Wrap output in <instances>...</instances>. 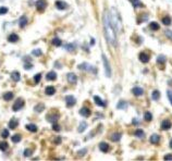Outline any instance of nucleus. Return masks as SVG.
<instances>
[{
  "label": "nucleus",
  "instance_id": "43",
  "mask_svg": "<svg viewBox=\"0 0 172 161\" xmlns=\"http://www.w3.org/2000/svg\"><path fill=\"white\" fill-rule=\"evenodd\" d=\"M7 12H8V8H5V7L0 8V15H3V14H5Z\"/></svg>",
  "mask_w": 172,
  "mask_h": 161
},
{
  "label": "nucleus",
  "instance_id": "31",
  "mask_svg": "<svg viewBox=\"0 0 172 161\" xmlns=\"http://www.w3.org/2000/svg\"><path fill=\"white\" fill-rule=\"evenodd\" d=\"M132 4H133V7L137 8V7H143V3L140 1V0H131Z\"/></svg>",
  "mask_w": 172,
  "mask_h": 161
},
{
  "label": "nucleus",
  "instance_id": "16",
  "mask_svg": "<svg viewBox=\"0 0 172 161\" xmlns=\"http://www.w3.org/2000/svg\"><path fill=\"white\" fill-rule=\"evenodd\" d=\"M94 100H95V103L97 106H99V107H105L106 106V103L102 101V99L99 96H94Z\"/></svg>",
  "mask_w": 172,
  "mask_h": 161
},
{
  "label": "nucleus",
  "instance_id": "5",
  "mask_svg": "<svg viewBox=\"0 0 172 161\" xmlns=\"http://www.w3.org/2000/svg\"><path fill=\"white\" fill-rule=\"evenodd\" d=\"M46 118H47L48 121L53 124V123H57V121L59 120V114L58 113H49Z\"/></svg>",
  "mask_w": 172,
  "mask_h": 161
},
{
  "label": "nucleus",
  "instance_id": "40",
  "mask_svg": "<svg viewBox=\"0 0 172 161\" xmlns=\"http://www.w3.org/2000/svg\"><path fill=\"white\" fill-rule=\"evenodd\" d=\"M40 79H41V74H40V73L36 74L35 77H34V82L36 83V84H38V83H39V80H40Z\"/></svg>",
  "mask_w": 172,
  "mask_h": 161
},
{
  "label": "nucleus",
  "instance_id": "11",
  "mask_svg": "<svg viewBox=\"0 0 172 161\" xmlns=\"http://www.w3.org/2000/svg\"><path fill=\"white\" fill-rule=\"evenodd\" d=\"M99 149L102 151V153H108L110 150V146L107 144V143H100L99 144Z\"/></svg>",
  "mask_w": 172,
  "mask_h": 161
},
{
  "label": "nucleus",
  "instance_id": "28",
  "mask_svg": "<svg viewBox=\"0 0 172 161\" xmlns=\"http://www.w3.org/2000/svg\"><path fill=\"white\" fill-rule=\"evenodd\" d=\"M149 27H150L152 31H158V29H159V24H158V23H156V22H152L149 24Z\"/></svg>",
  "mask_w": 172,
  "mask_h": 161
},
{
  "label": "nucleus",
  "instance_id": "14",
  "mask_svg": "<svg viewBox=\"0 0 172 161\" xmlns=\"http://www.w3.org/2000/svg\"><path fill=\"white\" fill-rule=\"evenodd\" d=\"M132 93H133L135 96H142V95L144 94V90H143V88H141V87H134L132 89Z\"/></svg>",
  "mask_w": 172,
  "mask_h": 161
},
{
  "label": "nucleus",
  "instance_id": "2",
  "mask_svg": "<svg viewBox=\"0 0 172 161\" xmlns=\"http://www.w3.org/2000/svg\"><path fill=\"white\" fill-rule=\"evenodd\" d=\"M102 63H104V67H105V72H106V75H107L108 77L111 76V68H110V63L109 61H108L107 57H106L105 55H102Z\"/></svg>",
  "mask_w": 172,
  "mask_h": 161
},
{
  "label": "nucleus",
  "instance_id": "37",
  "mask_svg": "<svg viewBox=\"0 0 172 161\" xmlns=\"http://www.w3.org/2000/svg\"><path fill=\"white\" fill-rule=\"evenodd\" d=\"M144 118H145V120L146 121H152L153 120V115H152V113L150 112H145Z\"/></svg>",
  "mask_w": 172,
  "mask_h": 161
},
{
  "label": "nucleus",
  "instance_id": "25",
  "mask_svg": "<svg viewBox=\"0 0 172 161\" xmlns=\"http://www.w3.org/2000/svg\"><path fill=\"white\" fill-rule=\"evenodd\" d=\"M13 97H14V95H13V93H11V91H8V93H5V94L3 95V99H4L5 101L12 100V99H13Z\"/></svg>",
  "mask_w": 172,
  "mask_h": 161
},
{
  "label": "nucleus",
  "instance_id": "17",
  "mask_svg": "<svg viewBox=\"0 0 172 161\" xmlns=\"http://www.w3.org/2000/svg\"><path fill=\"white\" fill-rule=\"evenodd\" d=\"M78 69H81V70H86V71H94V69L92 68V65L87 64V63H82L78 65Z\"/></svg>",
  "mask_w": 172,
  "mask_h": 161
},
{
  "label": "nucleus",
  "instance_id": "8",
  "mask_svg": "<svg viewBox=\"0 0 172 161\" xmlns=\"http://www.w3.org/2000/svg\"><path fill=\"white\" fill-rule=\"evenodd\" d=\"M80 114L82 115V117L84 118H88L90 114H92V111L89 110V108H86V107H84V108H82L80 110Z\"/></svg>",
  "mask_w": 172,
  "mask_h": 161
},
{
  "label": "nucleus",
  "instance_id": "6",
  "mask_svg": "<svg viewBox=\"0 0 172 161\" xmlns=\"http://www.w3.org/2000/svg\"><path fill=\"white\" fill-rule=\"evenodd\" d=\"M65 101H67L68 107H73L75 103H76V99H75V97L72 96V95H69V96L65 97Z\"/></svg>",
  "mask_w": 172,
  "mask_h": 161
},
{
  "label": "nucleus",
  "instance_id": "29",
  "mask_svg": "<svg viewBox=\"0 0 172 161\" xmlns=\"http://www.w3.org/2000/svg\"><path fill=\"white\" fill-rule=\"evenodd\" d=\"M44 108H45V106L43 105V103H38V105H36L34 107V110L36 112H41L44 110Z\"/></svg>",
  "mask_w": 172,
  "mask_h": 161
},
{
  "label": "nucleus",
  "instance_id": "47",
  "mask_svg": "<svg viewBox=\"0 0 172 161\" xmlns=\"http://www.w3.org/2000/svg\"><path fill=\"white\" fill-rule=\"evenodd\" d=\"M167 96H168V99L170 100V102H171V105H172V91L171 90H168L167 91Z\"/></svg>",
  "mask_w": 172,
  "mask_h": 161
},
{
  "label": "nucleus",
  "instance_id": "42",
  "mask_svg": "<svg viewBox=\"0 0 172 161\" xmlns=\"http://www.w3.org/2000/svg\"><path fill=\"white\" fill-rule=\"evenodd\" d=\"M74 48H75V45H73V44L65 45V49H67V50H70V51H72Z\"/></svg>",
  "mask_w": 172,
  "mask_h": 161
},
{
  "label": "nucleus",
  "instance_id": "41",
  "mask_svg": "<svg viewBox=\"0 0 172 161\" xmlns=\"http://www.w3.org/2000/svg\"><path fill=\"white\" fill-rule=\"evenodd\" d=\"M86 153H87V149H86V148H84V149H82V150L77 151V156H78V157H83Z\"/></svg>",
  "mask_w": 172,
  "mask_h": 161
},
{
  "label": "nucleus",
  "instance_id": "7",
  "mask_svg": "<svg viewBox=\"0 0 172 161\" xmlns=\"http://www.w3.org/2000/svg\"><path fill=\"white\" fill-rule=\"evenodd\" d=\"M56 7H57V9H59V10H65V9L68 8V3L62 1V0H58V1H56Z\"/></svg>",
  "mask_w": 172,
  "mask_h": 161
},
{
  "label": "nucleus",
  "instance_id": "15",
  "mask_svg": "<svg viewBox=\"0 0 172 161\" xmlns=\"http://www.w3.org/2000/svg\"><path fill=\"white\" fill-rule=\"evenodd\" d=\"M45 93H46V95H48V96H51V95H53L56 93V88L53 87V86H48V87H46V89H45Z\"/></svg>",
  "mask_w": 172,
  "mask_h": 161
},
{
  "label": "nucleus",
  "instance_id": "34",
  "mask_svg": "<svg viewBox=\"0 0 172 161\" xmlns=\"http://www.w3.org/2000/svg\"><path fill=\"white\" fill-rule=\"evenodd\" d=\"M7 149H8V143H5V142H1V143H0V150L5 151Z\"/></svg>",
  "mask_w": 172,
  "mask_h": 161
},
{
  "label": "nucleus",
  "instance_id": "13",
  "mask_svg": "<svg viewBox=\"0 0 172 161\" xmlns=\"http://www.w3.org/2000/svg\"><path fill=\"white\" fill-rule=\"evenodd\" d=\"M19 125V121L16 120V119H14V118H12L10 121H9V127H10L11 130H14L15 127Z\"/></svg>",
  "mask_w": 172,
  "mask_h": 161
},
{
  "label": "nucleus",
  "instance_id": "4",
  "mask_svg": "<svg viewBox=\"0 0 172 161\" xmlns=\"http://www.w3.org/2000/svg\"><path fill=\"white\" fill-rule=\"evenodd\" d=\"M24 105H25V102H24V100L22 99V98H19L15 102H14L13 107H12V109H13V111H19V110H21L24 107Z\"/></svg>",
  "mask_w": 172,
  "mask_h": 161
},
{
  "label": "nucleus",
  "instance_id": "18",
  "mask_svg": "<svg viewBox=\"0 0 172 161\" xmlns=\"http://www.w3.org/2000/svg\"><path fill=\"white\" fill-rule=\"evenodd\" d=\"M8 40L10 41V43H16V41L19 40V36H17L16 34H14V33H12V34L9 35Z\"/></svg>",
  "mask_w": 172,
  "mask_h": 161
},
{
  "label": "nucleus",
  "instance_id": "20",
  "mask_svg": "<svg viewBox=\"0 0 172 161\" xmlns=\"http://www.w3.org/2000/svg\"><path fill=\"white\" fill-rule=\"evenodd\" d=\"M19 23H20V27H25V25L27 24V19H26V16L25 15H23V16H21L20 17V21H19Z\"/></svg>",
  "mask_w": 172,
  "mask_h": 161
},
{
  "label": "nucleus",
  "instance_id": "33",
  "mask_svg": "<svg viewBox=\"0 0 172 161\" xmlns=\"http://www.w3.org/2000/svg\"><path fill=\"white\" fill-rule=\"evenodd\" d=\"M171 17H169V16H165L164 19H162V23H164L165 25H170L171 24Z\"/></svg>",
  "mask_w": 172,
  "mask_h": 161
},
{
  "label": "nucleus",
  "instance_id": "23",
  "mask_svg": "<svg viewBox=\"0 0 172 161\" xmlns=\"http://www.w3.org/2000/svg\"><path fill=\"white\" fill-rule=\"evenodd\" d=\"M110 139L112 142H119L120 139H121V134H120V133H113L112 135H111Z\"/></svg>",
  "mask_w": 172,
  "mask_h": 161
},
{
  "label": "nucleus",
  "instance_id": "52",
  "mask_svg": "<svg viewBox=\"0 0 172 161\" xmlns=\"http://www.w3.org/2000/svg\"><path fill=\"white\" fill-rule=\"evenodd\" d=\"M170 147L172 148V139H171V142H170Z\"/></svg>",
  "mask_w": 172,
  "mask_h": 161
},
{
  "label": "nucleus",
  "instance_id": "35",
  "mask_svg": "<svg viewBox=\"0 0 172 161\" xmlns=\"http://www.w3.org/2000/svg\"><path fill=\"white\" fill-rule=\"evenodd\" d=\"M152 97H153L154 100H158L159 97H160V93H159V90H155V91H154L153 95H152Z\"/></svg>",
  "mask_w": 172,
  "mask_h": 161
},
{
  "label": "nucleus",
  "instance_id": "51",
  "mask_svg": "<svg viewBox=\"0 0 172 161\" xmlns=\"http://www.w3.org/2000/svg\"><path fill=\"white\" fill-rule=\"evenodd\" d=\"M55 143H56V144H59V143H61V138H60V137H57V138L55 139Z\"/></svg>",
  "mask_w": 172,
  "mask_h": 161
},
{
  "label": "nucleus",
  "instance_id": "38",
  "mask_svg": "<svg viewBox=\"0 0 172 161\" xmlns=\"http://www.w3.org/2000/svg\"><path fill=\"white\" fill-rule=\"evenodd\" d=\"M157 62H158V63H165L166 62V57L165 56H159L158 59H157Z\"/></svg>",
  "mask_w": 172,
  "mask_h": 161
},
{
  "label": "nucleus",
  "instance_id": "44",
  "mask_svg": "<svg viewBox=\"0 0 172 161\" xmlns=\"http://www.w3.org/2000/svg\"><path fill=\"white\" fill-rule=\"evenodd\" d=\"M1 136L3 137V138H7V137L9 136V131L7 129L3 130V131H2V133H1Z\"/></svg>",
  "mask_w": 172,
  "mask_h": 161
},
{
  "label": "nucleus",
  "instance_id": "45",
  "mask_svg": "<svg viewBox=\"0 0 172 161\" xmlns=\"http://www.w3.org/2000/svg\"><path fill=\"white\" fill-rule=\"evenodd\" d=\"M33 55H34V56H40V55H41V50H40V49H35V50H33Z\"/></svg>",
  "mask_w": 172,
  "mask_h": 161
},
{
  "label": "nucleus",
  "instance_id": "46",
  "mask_svg": "<svg viewBox=\"0 0 172 161\" xmlns=\"http://www.w3.org/2000/svg\"><path fill=\"white\" fill-rule=\"evenodd\" d=\"M165 34L167 35V36L172 40V31H169V29H167V31H165Z\"/></svg>",
  "mask_w": 172,
  "mask_h": 161
},
{
  "label": "nucleus",
  "instance_id": "39",
  "mask_svg": "<svg viewBox=\"0 0 172 161\" xmlns=\"http://www.w3.org/2000/svg\"><path fill=\"white\" fill-rule=\"evenodd\" d=\"M134 134H135V136H137V137H143L144 136V132L142 130H136Z\"/></svg>",
  "mask_w": 172,
  "mask_h": 161
},
{
  "label": "nucleus",
  "instance_id": "21",
  "mask_svg": "<svg viewBox=\"0 0 172 161\" xmlns=\"http://www.w3.org/2000/svg\"><path fill=\"white\" fill-rule=\"evenodd\" d=\"M11 77H12V80H13L14 82H19L20 79H21L20 73L17 72V71H14V72H12L11 73Z\"/></svg>",
  "mask_w": 172,
  "mask_h": 161
},
{
  "label": "nucleus",
  "instance_id": "22",
  "mask_svg": "<svg viewBox=\"0 0 172 161\" xmlns=\"http://www.w3.org/2000/svg\"><path fill=\"white\" fill-rule=\"evenodd\" d=\"M46 79L48 80H55L56 79H57V74H56V72H53V71H51V72H49L46 75Z\"/></svg>",
  "mask_w": 172,
  "mask_h": 161
},
{
  "label": "nucleus",
  "instance_id": "1",
  "mask_svg": "<svg viewBox=\"0 0 172 161\" xmlns=\"http://www.w3.org/2000/svg\"><path fill=\"white\" fill-rule=\"evenodd\" d=\"M102 24H104V29H105V36L106 39L109 43V45L113 47H117L118 41H117V34H116V29L111 24L110 16L109 13L107 11H105L104 16H102Z\"/></svg>",
  "mask_w": 172,
  "mask_h": 161
},
{
  "label": "nucleus",
  "instance_id": "27",
  "mask_svg": "<svg viewBox=\"0 0 172 161\" xmlns=\"http://www.w3.org/2000/svg\"><path fill=\"white\" fill-rule=\"evenodd\" d=\"M26 130L29 131V132L35 133L36 131H37V126H36L35 124H27V125H26Z\"/></svg>",
  "mask_w": 172,
  "mask_h": 161
},
{
  "label": "nucleus",
  "instance_id": "24",
  "mask_svg": "<svg viewBox=\"0 0 172 161\" xmlns=\"http://www.w3.org/2000/svg\"><path fill=\"white\" fill-rule=\"evenodd\" d=\"M117 108L121 109V110H124V109L128 108V103H126L124 100H121V101H119V103L117 105Z\"/></svg>",
  "mask_w": 172,
  "mask_h": 161
},
{
  "label": "nucleus",
  "instance_id": "26",
  "mask_svg": "<svg viewBox=\"0 0 172 161\" xmlns=\"http://www.w3.org/2000/svg\"><path fill=\"white\" fill-rule=\"evenodd\" d=\"M86 127H87V123L86 122H81V124H80V126H78V133H83L84 131L86 130Z\"/></svg>",
  "mask_w": 172,
  "mask_h": 161
},
{
  "label": "nucleus",
  "instance_id": "3",
  "mask_svg": "<svg viewBox=\"0 0 172 161\" xmlns=\"http://www.w3.org/2000/svg\"><path fill=\"white\" fill-rule=\"evenodd\" d=\"M46 7H47L46 0H37V1H36V9H37L38 12H43V11H45Z\"/></svg>",
  "mask_w": 172,
  "mask_h": 161
},
{
  "label": "nucleus",
  "instance_id": "12",
  "mask_svg": "<svg viewBox=\"0 0 172 161\" xmlns=\"http://www.w3.org/2000/svg\"><path fill=\"white\" fill-rule=\"evenodd\" d=\"M149 55H147V53H145V52H142L140 53V60L143 62V63H147V62L149 61Z\"/></svg>",
  "mask_w": 172,
  "mask_h": 161
},
{
  "label": "nucleus",
  "instance_id": "19",
  "mask_svg": "<svg viewBox=\"0 0 172 161\" xmlns=\"http://www.w3.org/2000/svg\"><path fill=\"white\" fill-rule=\"evenodd\" d=\"M149 141L152 144H158L159 141H160V137H159V135H157V134H154V135L150 136Z\"/></svg>",
  "mask_w": 172,
  "mask_h": 161
},
{
  "label": "nucleus",
  "instance_id": "10",
  "mask_svg": "<svg viewBox=\"0 0 172 161\" xmlns=\"http://www.w3.org/2000/svg\"><path fill=\"white\" fill-rule=\"evenodd\" d=\"M67 77H68L69 83H71V84H75V83L77 82V76L75 75L74 73H69Z\"/></svg>",
  "mask_w": 172,
  "mask_h": 161
},
{
  "label": "nucleus",
  "instance_id": "48",
  "mask_svg": "<svg viewBox=\"0 0 172 161\" xmlns=\"http://www.w3.org/2000/svg\"><path fill=\"white\" fill-rule=\"evenodd\" d=\"M52 129H53V131H56V132H59V131H60V129H61V127H60L58 124L53 123V127H52Z\"/></svg>",
  "mask_w": 172,
  "mask_h": 161
},
{
  "label": "nucleus",
  "instance_id": "32",
  "mask_svg": "<svg viewBox=\"0 0 172 161\" xmlns=\"http://www.w3.org/2000/svg\"><path fill=\"white\" fill-rule=\"evenodd\" d=\"M21 138H22V137H21L20 134H15V135L12 136L11 139H12V142H13V143H19L21 141Z\"/></svg>",
  "mask_w": 172,
  "mask_h": 161
},
{
  "label": "nucleus",
  "instance_id": "9",
  "mask_svg": "<svg viewBox=\"0 0 172 161\" xmlns=\"http://www.w3.org/2000/svg\"><path fill=\"white\" fill-rule=\"evenodd\" d=\"M171 126H172V123H171L170 120H164V121L161 122V129L164 130V131L169 130Z\"/></svg>",
  "mask_w": 172,
  "mask_h": 161
},
{
  "label": "nucleus",
  "instance_id": "50",
  "mask_svg": "<svg viewBox=\"0 0 172 161\" xmlns=\"http://www.w3.org/2000/svg\"><path fill=\"white\" fill-rule=\"evenodd\" d=\"M31 68H32L31 63H25V65H24V69H26V70H29Z\"/></svg>",
  "mask_w": 172,
  "mask_h": 161
},
{
  "label": "nucleus",
  "instance_id": "49",
  "mask_svg": "<svg viewBox=\"0 0 172 161\" xmlns=\"http://www.w3.org/2000/svg\"><path fill=\"white\" fill-rule=\"evenodd\" d=\"M165 160H172V155H166L164 157Z\"/></svg>",
  "mask_w": 172,
  "mask_h": 161
},
{
  "label": "nucleus",
  "instance_id": "36",
  "mask_svg": "<svg viewBox=\"0 0 172 161\" xmlns=\"http://www.w3.org/2000/svg\"><path fill=\"white\" fill-rule=\"evenodd\" d=\"M32 154H33V149H29V148L25 149V150H24V153H23L24 157H31Z\"/></svg>",
  "mask_w": 172,
  "mask_h": 161
},
{
  "label": "nucleus",
  "instance_id": "30",
  "mask_svg": "<svg viewBox=\"0 0 172 161\" xmlns=\"http://www.w3.org/2000/svg\"><path fill=\"white\" fill-rule=\"evenodd\" d=\"M61 44H62V41L59 39V38H57V37H55L52 39V45L53 46H56V47H60L61 46Z\"/></svg>",
  "mask_w": 172,
  "mask_h": 161
}]
</instances>
